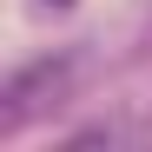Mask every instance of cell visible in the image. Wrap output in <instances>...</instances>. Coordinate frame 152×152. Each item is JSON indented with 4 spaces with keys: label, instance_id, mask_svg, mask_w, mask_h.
<instances>
[{
    "label": "cell",
    "instance_id": "6da1fadb",
    "mask_svg": "<svg viewBox=\"0 0 152 152\" xmlns=\"http://www.w3.org/2000/svg\"><path fill=\"white\" fill-rule=\"evenodd\" d=\"M60 80H66V60H33V66H20L13 80H7V113H0V119H7V132L40 106V93H53Z\"/></svg>",
    "mask_w": 152,
    "mask_h": 152
},
{
    "label": "cell",
    "instance_id": "7a4b0ae2",
    "mask_svg": "<svg viewBox=\"0 0 152 152\" xmlns=\"http://www.w3.org/2000/svg\"><path fill=\"white\" fill-rule=\"evenodd\" d=\"M40 7H73V0H40Z\"/></svg>",
    "mask_w": 152,
    "mask_h": 152
}]
</instances>
